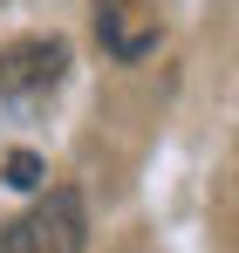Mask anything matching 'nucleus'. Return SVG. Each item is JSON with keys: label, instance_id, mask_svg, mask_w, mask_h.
Wrapping results in <instances>:
<instances>
[{"label": "nucleus", "instance_id": "nucleus-1", "mask_svg": "<svg viewBox=\"0 0 239 253\" xmlns=\"http://www.w3.org/2000/svg\"><path fill=\"white\" fill-rule=\"evenodd\" d=\"M82 240H89L82 199L69 185H55V192H41L35 206L0 233V253H82Z\"/></svg>", "mask_w": 239, "mask_h": 253}, {"label": "nucleus", "instance_id": "nucleus-2", "mask_svg": "<svg viewBox=\"0 0 239 253\" xmlns=\"http://www.w3.org/2000/svg\"><path fill=\"white\" fill-rule=\"evenodd\" d=\"M69 69V42L62 35H35V42H7L0 48V96H41L62 83Z\"/></svg>", "mask_w": 239, "mask_h": 253}, {"label": "nucleus", "instance_id": "nucleus-3", "mask_svg": "<svg viewBox=\"0 0 239 253\" xmlns=\"http://www.w3.org/2000/svg\"><path fill=\"white\" fill-rule=\"evenodd\" d=\"M96 42L117 62H144L158 48V14L137 7V0H96Z\"/></svg>", "mask_w": 239, "mask_h": 253}, {"label": "nucleus", "instance_id": "nucleus-4", "mask_svg": "<svg viewBox=\"0 0 239 253\" xmlns=\"http://www.w3.org/2000/svg\"><path fill=\"white\" fill-rule=\"evenodd\" d=\"M7 185H21V192L41 185V158H35V151H14V158H7Z\"/></svg>", "mask_w": 239, "mask_h": 253}]
</instances>
